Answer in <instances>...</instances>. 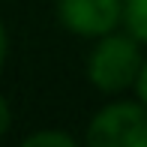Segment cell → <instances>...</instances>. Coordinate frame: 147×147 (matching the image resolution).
<instances>
[{"label":"cell","instance_id":"obj_3","mask_svg":"<svg viewBox=\"0 0 147 147\" xmlns=\"http://www.w3.org/2000/svg\"><path fill=\"white\" fill-rule=\"evenodd\" d=\"M57 21L75 36L99 39L123 24V0H57Z\"/></svg>","mask_w":147,"mask_h":147},{"label":"cell","instance_id":"obj_7","mask_svg":"<svg viewBox=\"0 0 147 147\" xmlns=\"http://www.w3.org/2000/svg\"><path fill=\"white\" fill-rule=\"evenodd\" d=\"M135 96H138V99H141V102L147 105V57H144L141 72H138V78H135Z\"/></svg>","mask_w":147,"mask_h":147},{"label":"cell","instance_id":"obj_6","mask_svg":"<svg viewBox=\"0 0 147 147\" xmlns=\"http://www.w3.org/2000/svg\"><path fill=\"white\" fill-rule=\"evenodd\" d=\"M9 126H12V108H9V102L3 99V93H0V138L9 132Z\"/></svg>","mask_w":147,"mask_h":147},{"label":"cell","instance_id":"obj_4","mask_svg":"<svg viewBox=\"0 0 147 147\" xmlns=\"http://www.w3.org/2000/svg\"><path fill=\"white\" fill-rule=\"evenodd\" d=\"M123 27L147 45V0H123Z\"/></svg>","mask_w":147,"mask_h":147},{"label":"cell","instance_id":"obj_5","mask_svg":"<svg viewBox=\"0 0 147 147\" xmlns=\"http://www.w3.org/2000/svg\"><path fill=\"white\" fill-rule=\"evenodd\" d=\"M24 147H75V138L60 129H39L24 138Z\"/></svg>","mask_w":147,"mask_h":147},{"label":"cell","instance_id":"obj_8","mask_svg":"<svg viewBox=\"0 0 147 147\" xmlns=\"http://www.w3.org/2000/svg\"><path fill=\"white\" fill-rule=\"evenodd\" d=\"M6 51H9V36H6V27H3V21H0V69H3V63H6Z\"/></svg>","mask_w":147,"mask_h":147},{"label":"cell","instance_id":"obj_2","mask_svg":"<svg viewBox=\"0 0 147 147\" xmlns=\"http://www.w3.org/2000/svg\"><path fill=\"white\" fill-rule=\"evenodd\" d=\"M90 147H147V105L141 99L108 102L87 123Z\"/></svg>","mask_w":147,"mask_h":147},{"label":"cell","instance_id":"obj_1","mask_svg":"<svg viewBox=\"0 0 147 147\" xmlns=\"http://www.w3.org/2000/svg\"><path fill=\"white\" fill-rule=\"evenodd\" d=\"M144 54H141V42L126 33H105L96 39L90 57H87V81L99 93H123L129 87H135V78L141 72Z\"/></svg>","mask_w":147,"mask_h":147}]
</instances>
